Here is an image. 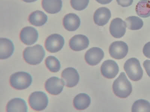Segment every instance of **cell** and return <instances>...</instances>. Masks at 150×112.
Here are the masks:
<instances>
[{"instance_id":"e0dca14e","label":"cell","mask_w":150,"mask_h":112,"mask_svg":"<svg viewBox=\"0 0 150 112\" xmlns=\"http://www.w3.org/2000/svg\"><path fill=\"white\" fill-rule=\"evenodd\" d=\"M80 18L76 14L69 13L64 17L63 20L64 27L69 31H75L79 27Z\"/></svg>"},{"instance_id":"603a6c76","label":"cell","mask_w":150,"mask_h":112,"mask_svg":"<svg viewBox=\"0 0 150 112\" xmlns=\"http://www.w3.org/2000/svg\"><path fill=\"white\" fill-rule=\"evenodd\" d=\"M125 22L127 27L129 30H140L143 26V22L139 17L133 16L126 19Z\"/></svg>"},{"instance_id":"8992f818","label":"cell","mask_w":150,"mask_h":112,"mask_svg":"<svg viewBox=\"0 0 150 112\" xmlns=\"http://www.w3.org/2000/svg\"><path fill=\"white\" fill-rule=\"evenodd\" d=\"M65 43L64 37L59 34H52L47 38L45 46L51 53H56L62 48Z\"/></svg>"},{"instance_id":"ffe728a7","label":"cell","mask_w":150,"mask_h":112,"mask_svg":"<svg viewBox=\"0 0 150 112\" xmlns=\"http://www.w3.org/2000/svg\"><path fill=\"white\" fill-rule=\"evenodd\" d=\"M91 99L89 96L85 93H80L75 97L73 100L74 107L77 110H84L89 107Z\"/></svg>"},{"instance_id":"484cf974","label":"cell","mask_w":150,"mask_h":112,"mask_svg":"<svg viewBox=\"0 0 150 112\" xmlns=\"http://www.w3.org/2000/svg\"><path fill=\"white\" fill-rule=\"evenodd\" d=\"M89 2V0H71L72 8L75 10H82L86 8Z\"/></svg>"},{"instance_id":"7402d4cb","label":"cell","mask_w":150,"mask_h":112,"mask_svg":"<svg viewBox=\"0 0 150 112\" xmlns=\"http://www.w3.org/2000/svg\"><path fill=\"white\" fill-rule=\"evenodd\" d=\"M136 11L139 17L146 18L150 16V1L141 0L136 5Z\"/></svg>"},{"instance_id":"2e32d148","label":"cell","mask_w":150,"mask_h":112,"mask_svg":"<svg viewBox=\"0 0 150 112\" xmlns=\"http://www.w3.org/2000/svg\"><path fill=\"white\" fill-rule=\"evenodd\" d=\"M14 50V45L11 40L0 38V59L5 60L10 57Z\"/></svg>"},{"instance_id":"9c48e42d","label":"cell","mask_w":150,"mask_h":112,"mask_svg":"<svg viewBox=\"0 0 150 112\" xmlns=\"http://www.w3.org/2000/svg\"><path fill=\"white\" fill-rule=\"evenodd\" d=\"M126 24L122 19L117 18L111 21L110 26V32L111 35L116 38L124 36L126 32Z\"/></svg>"},{"instance_id":"8fae6325","label":"cell","mask_w":150,"mask_h":112,"mask_svg":"<svg viewBox=\"0 0 150 112\" xmlns=\"http://www.w3.org/2000/svg\"><path fill=\"white\" fill-rule=\"evenodd\" d=\"M38 38V32L35 28L31 27L23 28L20 33L21 41L26 45H30L35 43Z\"/></svg>"},{"instance_id":"44dd1931","label":"cell","mask_w":150,"mask_h":112,"mask_svg":"<svg viewBox=\"0 0 150 112\" xmlns=\"http://www.w3.org/2000/svg\"><path fill=\"white\" fill-rule=\"evenodd\" d=\"M47 21V16L44 12L36 10L29 15V22L33 26L39 27L43 26Z\"/></svg>"},{"instance_id":"3957f363","label":"cell","mask_w":150,"mask_h":112,"mask_svg":"<svg viewBox=\"0 0 150 112\" xmlns=\"http://www.w3.org/2000/svg\"><path fill=\"white\" fill-rule=\"evenodd\" d=\"M124 69L130 79L138 81L142 78L143 70L138 60L135 58L129 59L125 62Z\"/></svg>"},{"instance_id":"6da1fadb","label":"cell","mask_w":150,"mask_h":112,"mask_svg":"<svg viewBox=\"0 0 150 112\" xmlns=\"http://www.w3.org/2000/svg\"><path fill=\"white\" fill-rule=\"evenodd\" d=\"M115 94L121 98H126L130 95L132 92V85L127 78L125 73L122 72L115 80L112 85Z\"/></svg>"},{"instance_id":"83f0119b","label":"cell","mask_w":150,"mask_h":112,"mask_svg":"<svg viewBox=\"0 0 150 112\" xmlns=\"http://www.w3.org/2000/svg\"><path fill=\"white\" fill-rule=\"evenodd\" d=\"M143 53L147 58L150 59V42L146 43L143 49Z\"/></svg>"},{"instance_id":"30bf717a","label":"cell","mask_w":150,"mask_h":112,"mask_svg":"<svg viewBox=\"0 0 150 112\" xmlns=\"http://www.w3.org/2000/svg\"><path fill=\"white\" fill-rule=\"evenodd\" d=\"M64 85L62 79L57 77H53L47 80L45 84V88L50 94L57 95L62 91Z\"/></svg>"},{"instance_id":"9a60e30c","label":"cell","mask_w":150,"mask_h":112,"mask_svg":"<svg viewBox=\"0 0 150 112\" xmlns=\"http://www.w3.org/2000/svg\"><path fill=\"white\" fill-rule=\"evenodd\" d=\"M111 17V13L109 9L106 7H101L95 11L93 20L98 26H103L108 23Z\"/></svg>"},{"instance_id":"4fadbf2b","label":"cell","mask_w":150,"mask_h":112,"mask_svg":"<svg viewBox=\"0 0 150 112\" xmlns=\"http://www.w3.org/2000/svg\"><path fill=\"white\" fill-rule=\"evenodd\" d=\"M102 74L108 79L114 78L119 73L118 65L115 61L108 60L103 62L101 68Z\"/></svg>"},{"instance_id":"5bb4252c","label":"cell","mask_w":150,"mask_h":112,"mask_svg":"<svg viewBox=\"0 0 150 112\" xmlns=\"http://www.w3.org/2000/svg\"><path fill=\"white\" fill-rule=\"evenodd\" d=\"M89 41L86 36L82 34L75 35L71 38L69 45L71 49L75 51H79L86 49L89 46Z\"/></svg>"},{"instance_id":"d4e9b609","label":"cell","mask_w":150,"mask_h":112,"mask_svg":"<svg viewBox=\"0 0 150 112\" xmlns=\"http://www.w3.org/2000/svg\"><path fill=\"white\" fill-rule=\"evenodd\" d=\"M132 112H150V103L144 99L137 101L133 104Z\"/></svg>"},{"instance_id":"f1b7e54d","label":"cell","mask_w":150,"mask_h":112,"mask_svg":"<svg viewBox=\"0 0 150 112\" xmlns=\"http://www.w3.org/2000/svg\"><path fill=\"white\" fill-rule=\"evenodd\" d=\"M143 66L149 76L150 77V60H146L143 63Z\"/></svg>"},{"instance_id":"f546056e","label":"cell","mask_w":150,"mask_h":112,"mask_svg":"<svg viewBox=\"0 0 150 112\" xmlns=\"http://www.w3.org/2000/svg\"><path fill=\"white\" fill-rule=\"evenodd\" d=\"M112 0H96L98 3L102 5L108 4L112 2Z\"/></svg>"},{"instance_id":"5b68a950","label":"cell","mask_w":150,"mask_h":112,"mask_svg":"<svg viewBox=\"0 0 150 112\" xmlns=\"http://www.w3.org/2000/svg\"><path fill=\"white\" fill-rule=\"evenodd\" d=\"M29 103L31 108L33 110L41 111L46 108L49 100L45 93L37 91L32 93L29 96Z\"/></svg>"},{"instance_id":"ba28073f","label":"cell","mask_w":150,"mask_h":112,"mask_svg":"<svg viewBox=\"0 0 150 112\" xmlns=\"http://www.w3.org/2000/svg\"><path fill=\"white\" fill-rule=\"evenodd\" d=\"M62 79L66 86L73 88L77 85L79 81V75L74 68L69 67L63 71L61 74Z\"/></svg>"},{"instance_id":"d6986e66","label":"cell","mask_w":150,"mask_h":112,"mask_svg":"<svg viewBox=\"0 0 150 112\" xmlns=\"http://www.w3.org/2000/svg\"><path fill=\"white\" fill-rule=\"evenodd\" d=\"M42 5L47 13L55 14L61 11L62 2V0H42Z\"/></svg>"},{"instance_id":"277c9868","label":"cell","mask_w":150,"mask_h":112,"mask_svg":"<svg viewBox=\"0 0 150 112\" xmlns=\"http://www.w3.org/2000/svg\"><path fill=\"white\" fill-rule=\"evenodd\" d=\"M33 79L30 75L24 72L14 73L10 77V83L12 87L17 90L28 88L32 83Z\"/></svg>"},{"instance_id":"4316f807","label":"cell","mask_w":150,"mask_h":112,"mask_svg":"<svg viewBox=\"0 0 150 112\" xmlns=\"http://www.w3.org/2000/svg\"><path fill=\"white\" fill-rule=\"evenodd\" d=\"M118 4L123 7L131 6L133 3V0H116Z\"/></svg>"},{"instance_id":"52a82bcc","label":"cell","mask_w":150,"mask_h":112,"mask_svg":"<svg viewBox=\"0 0 150 112\" xmlns=\"http://www.w3.org/2000/svg\"><path fill=\"white\" fill-rule=\"evenodd\" d=\"M128 52L127 44L123 41H116L111 44L109 47V53L115 59L121 60L127 56Z\"/></svg>"},{"instance_id":"7c38bea8","label":"cell","mask_w":150,"mask_h":112,"mask_svg":"<svg viewBox=\"0 0 150 112\" xmlns=\"http://www.w3.org/2000/svg\"><path fill=\"white\" fill-rule=\"evenodd\" d=\"M104 56V52L102 49L99 48L94 47L87 51L85 55V60L88 64L95 66L100 63Z\"/></svg>"},{"instance_id":"cb8c5ba5","label":"cell","mask_w":150,"mask_h":112,"mask_svg":"<svg viewBox=\"0 0 150 112\" xmlns=\"http://www.w3.org/2000/svg\"><path fill=\"white\" fill-rule=\"evenodd\" d=\"M45 63L47 67L52 72H57L61 69L59 61L54 56L48 57L45 60Z\"/></svg>"},{"instance_id":"7a4b0ae2","label":"cell","mask_w":150,"mask_h":112,"mask_svg":"<svg viewBox=\"0 0 150 112\" xmlns=\"http://www.w3.org/2000/svg\"><path fill=\"white\" fill-rule=\"evenodd\" d=\"M45 52L42 46L37 45L28 47L25 49L23 56L24 60L29 64L36 65L41 63L45 58Z\"/></svg>"},{"instance_id":"ac0fdd59","label":"cell","mask_w":150,"mask_h":112,"mask_svg":"<svg viewBox=\"0 0 150 112\" xmlns=\"http://www.w3.org/2000/svg\"><path fill=\"white\" fill-rule=\"evenodd\" d=\"M7 112H28L26 103L21 98H14L8 103L6 106Z\"/></svg>"},{"instance_id":"4dcf8cb0","label":"cell","mask_w":150,"mask_h":112,"mask_svg":"<svg viewBox=\"0 0 150 112\" xmlns=\"http://www.w3.org/2000/svg\"><path fill=\"white\" fill-rule=\"evenodd\" d=\"M24 2L27 3H31L35 2L37 0H23Z\"/></svg>"}]
</instances>
